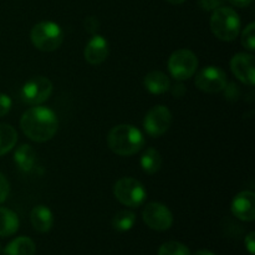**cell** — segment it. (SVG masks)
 <instances>
[{
  "label": "cell",
  "instance_id": "1",
  "mask_svg": "<svg viewBox=\"0 0 255 255\" xmlns=\"http://www.w3.org/2000/svg\"><path fill=\"white\" fill-rule=\"evenodd\" d=\"M20 127L25 136L31 141L46 142L56 134L59 120L51 109L37 105L22 114Z\"/></svg>",
  "mask_w": 255,
  "mask_h": 255
},
{
  "label": "cell",
  "instance_id": "2",
  "mask_svg": "<svg viewBox=\"0 0 255 255\" xmlns=\"http://www.w3.org/2000/svg\"><path fill=\"white\" fill-rule=\"evenodd\" d=\"M107 144L119 156H132L144 146V137L137 127L132 125L115 126L107 136Z\"/></svg>",
  "mask_w": 255,
  "mask_h": 255
},
{
  "label": "cell",
  "instance_id": "3",
  "mask_svg": "<svg viewBox=\"0 0 255 255\" xmlns=\"http://www.w3.org/2000/svg\"><path fill=\"white\" fill-rule=\"evenodd\" d=\"M209 25L214 36L222 41H233L241 31L238 12L228 6H221L213 10Z\"/></svg>",
  "mask_w": 255,
  "mask_h": 255
},
{
  "label": "cell",
  "instance_id": "4",
  "mask_svg": "<svg viewBox=\"0 0 255 255\" xmlns=\"http://www.w3.org/2000/svg\"><path fill=\"white\" fill-rule=\"evenodd\" d=\"M30 37L37 50L51 52L59 49L64 42V31L56 22L40 21L32 26Z\"/></svg>",
  "mask_w": 255,
  "mask_h": 255
},
{
  "label": "cell",
  "instance_id": "5",
  "mask_svg": "<svg viewBox=\"0 0 255 255\" xmlns=\"http://www.w3.org/2000/svg\"><path fill=\"white\" fill-rule=\"evenodd\" d=\"M114 196L124 206L137 208L144 202L147 192L139 181L131 177H124L115 183Z\"/></svg>",
  "mask_w": 255,
  "mask_h": 255
},
{
  "label": "cell",
  "instance_id": "6",
  "mask_svg": "<svg viewBox=\"0 0 255 255\" xmlns=\"http://www.w3.org/2000/svg\"><path fill=\"white\" fill-rule=\"evenodd\" d=\"M198 67V59L196 54L188 49L174 51L168 59V70L172 77L177 81H184L196 74Z\"/></svg>",
  "mask_w": 255,
  "mask_h": 255
},
{
  "label": "cell",
  "instance_id": "7",
  "mask_svg": "<svg viewBox=\"0 0 255 255\" xmlns=\"http://www.w3.org/2000/svg\"><path fill=\"white\" fill-rule=\"evenodd\" d=\"M52 90H54L52 82L47 77L35 76L25 82L21 90V96L26 104L31 105V106H37L49 100L52 94Z\"/></svg>",
  "mask_w": 255,
  "mask_h": 255
},
{
  "label": "cell",
  "instance_id": "8",
  "mask_svg": "<svg viewBox=\"0 0 255 255\" xmlns=\"http://www.w3.org/2000/svg\"><path fill=\"white\" fill-rule=\"evenodd\" d=\"M172 125V114L163 105L152 107L143 119L144 131L151 137H161L166 133Z\"/></svg>",
  "mask_w": 255,
  "mask_h": 255
},
{
  "label": "cell",
  "instance_id": "9",
  "mask_svg": "<svg viewBox=\"0 0 255 255\" xmlns=\"http://www.w3.org/2000/svg\"><path fill=\"white\" fill-rule=\"evenodd\" d=\"M143 222L151 229L157 232L168 231L173 223V216L169 208L158 202H152L144 206L142 211Z\"/></svg>",
  "mask_w": 255,
  "mask_h": 255
},
{
  "label": "cell",
  "instance_id": "10",
  "mask_svg": "<svg viewBox=\"0 0 255 255\" xmlns=\"http://www.w3.org/2000/svg\"><path fill=\"white\" fill-rule=\"evenodd\" d=\"M194 84L201 91L207 94H216L223 91L228 84L227 74L218 66H207L196 75Z\"/></svg>",
  "mask_w": 255,
  "mask_h": 255
},
{
  "label": "cell",
  "instance_id": "11",
  "mask_svg": "<svg viewBox=\"0 0 255 255\" xmlns=\"http://www.w3.org/2000/svg\"><path fill=\"white\" fill-rule=\"evenodd\" d=\"M232 72L243 84L253 86L255 84V60L254 56L246 52L234 55L231 60Z\"/></svg>",
  "mask_w": 255,
  "mask_h": 255
},
{
  "label": "cell",
  "instance_id": "12",
  "mask_svg": "<svg viewBox=\"0 0 255 255\" xmlns=\"http://www.w3.org/2000/svg\"><path fill=\"white\" fill-rule=\"evenodd\" d=\"M232 213L243 222L255 219V194L251 191H243L234 197L232 202Z\"/></svg>",
  "mask_w": 255,
  "mask_h": 255
},
{
  "label": "cell",
  "instance_id": "13",
  "mask_svg": "<svg viewBox=\"0 0 255 255\" xmlns=\"http://www.w3.org/2000/svg\"><path fill=\"white\" fill-rule=\"evenodd\" d=\"M109 56V42L99 34L92 35L84 50V57L89 64L100 65Z\"/></svg>",
  "mask_w": 255,
  "mask_h": 255
},
{
  "label": "cell",
  "instance_id": "14",
  "mask_svg": "<svg viewBox=\"0 0 255 255\" xmlns=\"http://www.w3.org/2000/svg\"><path fill=\"white\" fill-rule=\"evenodd\" d=\"M30 221H31L35 231L40 232V233H47L54 226L52 212L50 211L49 207L42 206V204L32 208L31 214H30Z\"/></svg>",
  "mask_w": 255,
  "mask_h": 255
},
{
  "label": "cell",
  "instance_id": "15",
  "mask_svg": "<svg viewBox=\"0 0 255 255\" xmlns=\"http://www.w3.org/2000/svg\"><path fill=\"white\" fill-rule=\"evenodd\" d=\"M143 85L148 92L153 95H162L171 87L169 77L162 71H151L144 76Z\"/></svg>",
  "mask_w": 255,
  "mask_h": 255
},
{
  "label": "cell",
  "instance_id": "16",
  "mask_svg": "<svg viewBox=\"0 0 255 255\" xmlns=\"http://www.w3.org/2000/svg\"><path fill=\"white\" fill-rule=\"evenodd\" d=\"M36 246L32 239L27 237H19L5 247L2 255H35Z\"/></svg>",
  "mask_w": 255,
  "mask_h": 255
},
{
  "label": "cell",
  "instance_id": "17",
  "mask_svg": "<svg viewBox=\"0 0 255 255\" xmlns=\"http://www.w3.org/2000/svg\"><path fill=\"white\" fill-rule=\"evenodd\" d=\"M14 161L22 172H30L36 162V153L30 144H21L14 153Z\"/></svg>",
  "mask_w": 255,
  "mask_h": 255
},
{
  "label": "cell",
  "instance_id": "18",
  "mask_svg": "<svg viewBox=\"0 0 255 255\" xmlns=\"http://www.w3.org/2000/svg\"><path fill=\"white\" fill-rule=\"evenodd\" d=\"M19 229V218L11 209L0 207V237H10Z\"/></svg>",
  "mask_w": 255,
  "mask_h": 255
},
{
  "label": "cell",
  "instance_id": "19",
  "mask_svg": "<svg viewBox=\"0 0 255 255\" xmlns=\"http://www.w3.org/2000/svg\"><path fill=\"white\" fill-rule=\"evenodd\" d=\"M139 164L142 167V171L146 172L147 174L157 173L162 167L161 153L154 148H147L141 156Z\"/></svg>",
  "mask_w": 255,
  "mask_h": 255
},
{
  "label": "cell",
  "instance_id": "20",
  "mask_svg": "<svg viewBox=\"0 0 255 255\" xmlns=\"http://www.w3.org/2000/svg\"><path fill=\"white\" fill-rule=\"evenodd\" d=\"M17 142V132L11 125L0 124V156L11 151Z\"/></svg>",
  "mask_w": 255,
  "mask_h": 255
},
{
  "label": "cell",
  "instance_id": "21",
  "mask_svg": "<svg viewBox=\"0 0 255 255\" xmlns=\"http://www.w3.org/2000/svg\"><path fill=\"white\" fill-rule=\"evenodd\" d=\"M134 222H136V214L133 212L120 211L112 218V227L115 231L125 233L133 228Z\"/></svg>",
  "mask_w": 255,
  "mask_h": 255
},
{
  "label": "cell",
  "instance_id": "22",
  "mask_svg": "<svg viewBox=\"0 0 255 255\" xmlns=\"http://www.w3.org/2000/svg\"><path fill=\"white\" fill-rule=\"evenodd\" d=\"M158 255H191V252L184 244L172 241L159 247Z\"/></svg>",
  "mask_w": 255,
  "mask_h": 255
},
{
  "label": "cell",
  "instance_id": "23",
  "mask_svg": "<svg viewBox=\"0 0 255 255\" xmlns=\"http://www.w3.org/2000/svg\"><path fill=\"white\" fill-rule=\"evenodd\" d=\"M242 44L246 49L254 51L255 49V24L251 22L242 32Z\"/></svg>",
  "mask_w": 255,
  "mask_h": 255
},
{
  "label": "cell",
  "instance_id": "24",
  "mask_svg": "<svg viewBox=\"0 0 255 255\" xmlns=\"http://www.w3.org/2000/svg\"><path fill=\"white\" fill-rule=\"evenodd\" d=\"M224 2H226V0H199L198 4L204 11H213V10L223 6Z\"/></svg>",
  "mask_w": 255,
  "mask_h": 255
},
{
  "label": "cell",
  "instance_id": "25",
  "mask_svg": "<svg viewBox=\"0 0 255 255\" xmlns=\"http://www.w3.org/2000/svg\"><path fill=\"white\" fill-rule=\"evenodd\" d=\"M12 106V101L7 95L0 94V117L6 116Z\"/></svg>",
  "mask_w": 255,
  "mask_h": 255
},
{
  "label": "cell",
  "instance_id": "26",
  "mask_svg": "<svg viewBox=\"0 0 255 255\" xmlns=\"http://www.w3.org/2000/svg\"><path fill=\"white\" fill-rule=\"evenodd\" d=\"M84 26H85V30H86L89 34L91 35H95L97 32V30H99L100 27V21L97 17L95 16H89L85 19L84 21Z\"/></svg>",
  "mask_w": 255,
  "mask_h": 255
},
{
  "label": "cell",
  "instance_id": "27",
  "mask_svg": "<svg viewBox=\"0 0 255 255\" xmlns=\"http://www.w3.org/2000/svg\"><path fill=\"white\" fill-rule=\"evenodd\" d=\"M9 192H10L9 182H7L6 177H5L4 174L0 173V204H1L2 202L6 201L7 196H9Z\"/></svg>",
  "mask_w": 255,
  "mask_h": 255
},
{
  "label": "cell",
  "instance_id": "28",
  "mask_svg": "<svg viewBox=\"0 0 255 255\" xmlns=\"http://www.w3.org/2000/svg\"><path fill=\"white\" fill-rule=\"evenodd\" d=\"M223 91H224V96H226L228 100H237L239 97V94H241L238 86L234 84H227V86L224 87Z\"/></svg>",
  "mask_w": 255,
  "mask_h": 255
},
{
  "label": "cell",
  "instance_id": "29",
  "mask_svg": "<svg viewBox=\"0 0 255 255\" xmlns=\"http://www.w3.org/2000/svg\"><path fill=\"white\" fill-rule=\"evenodd\" d=\"M169 89H171L172 95H173L174 97H177V99H181V97L187 92L186 86H184L183 84H181V82H179V84L173 85V86L169 87Z\"/></svg>",
  "mask_w": 255,
  "mask_h": 255
},
{
  "label": "cell",
  "instance_id": "30",
  "mask_svg": "<svg viewBox=\"0 0 255 255\" xmlns=\"http://www.w3.org/2000/svg\"><path fill=\"white\" fill-rule=\"evenodd\" d=\"M246 248L251 254L255 253V233L251 232L248 236L246 237Z\"/></svg>",
  "mask_w": 255,
  "mask_h": 255
},
{
  "label": "cell",
  "instance_id": "31",
  "mask_svg": "<svg viewBox=\"0 0 255 255\" xmlns=\"http://www.w3.org/2000/svg\"><path fill=\"white\" fill-rule=\"evenodd\" d=\"M229 1H231L233 5H236V6L244 7V6H248L253 0H229Z\"/></svg>",
  "mask_w": 255,
  "mask_h": 255
},
{
  "label": "cell",
  "instance_id": "32",
  "mask_svg": "<svg viewBox=\"0 0 255 255\" xmlns=\"http://www.w3.org/2000/svg\"><path fill=\"white\" fill-rule=\"evenodd\" d=\"M193 255H216L213 252L208 251V249H201V251H197Z\"/></svg>",
  "mask_w": 255,
  "mask_h": 255
},
{
  "label": "cell",
  "instance_id": "33",
  "mask_svg": "<svg viewBox=\"0 0 255 255\" xmlns=\"http://www.w3.org/2000/svg\"><path fill=\"white\" fill-rule=\"evenodd\" d=\"M168 2H171V4H174V5H178V4H182V2H184L186 0H167Z\"/></svg>",
  "mask_w": 255,
  "mask_h": 255
},
{
  "label": "cell",
  "instance_id": "34",
  "mask_svg": "<svg viewBox=\"0 0 255 255\" xmlns=\"http://www.w3.org/2000/svg\"><path fill=\"white\" fill-rule=\"evenodd\" d=\"M0 253H1V246H0Z\"/></svg>",
  "mask_w": 255,
  "mask_h": 255
}]
</instances>
